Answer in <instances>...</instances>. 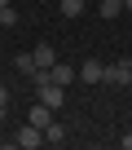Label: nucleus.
<instances>
[{
  "instance_id": "1",
  "label": "nucleus",
  "mask_w": 132,
  "mask_h": 150,
  "mask_svg": "<svg viewBox=\"0 0 132 150\" xmlns=\"http://www.w3.org/2000/svg\"><path fill=\"white\" fill-rule=\"evenodd\" d=\"M31 88H35V97H40L44 106H53V110H62V102H66V88H62V84H53V80H35Z\"/></svg>"
},
{
  "instance_id": "2",
  "label": "nucleus",
  "mask_w": 132,
  "mask_h": 150,
  "mask_svg": "<svg viewBox=\"0 0 132 150\" xmlns=\"http://www.w3.org/2000/svg\"><path fill=\"white\" fill-rule=\"evenodd\" d=\"M106 84H114V88H128V84H132V57L106 62Z\"/></svg>"
},
{
  "instance_id": "3",
  "label": "nucleus",
  "mask_w": 132,
  "mask_h": 150,
  "mask_svg": "<svg viewBox=\"0 0 132 150\" xmlns=\"http://www.w3.org/2000/svg\"><path fill=\"white\" fill-rule=\"evenodd\" d=\"M13 146H18V150H35V146H44V128L22 124V128H18V137H13Z\"/></svg>"
},
{
  "instance_id": "4",
  "label": "nucleus",
  "mask_w": 132,
  "mask_h": 150,
  "mask_svg": "<svg viewBox=\"0 0 132 150\" xmlns=\"http://www.w3.org/2000/svg\"><path fill=\"white\" fill-rule=\"evenodd\" d=\"M79 80L84 84H106V62H97V57L79 62Z\"/></svg>"
},
{
  "instance_id": "5",
  "label": "nucleus",
  "mask_w": 132,
  "mask_h": 150,
  "mask_svg": "<svg viewBox=\"0 0 132 150\" xmlns=\"http://www.w3.org/2000/svg\"><path fill=\"white\" fill-rule=\"evenodd\" d=\"M48 80L66 88V84H75V80H79V66H66V62H53V66H48Z\"/></svg>"
},
{
  "instance_id": "6",
  "label": "nucleus",
  "mask_w": 132,
  "mask_h": 150,
  "mask_svg": "<svg viewBox=\"0 0 132 150\" xmlns=\"http://www.w3.org/2000/svg\"><path fill=\"white\" fill-rule=\"evenodd\" d=\"M31 57H35V71H48V66L57 62V53H53V44H35V49H31Z\"/></svg>"
},
{
  "instance_id": "7",
  "label": "nucleus",
  "mask_w": 132,
  "mask_h": 150,
  "mask_svg": "<svg viewBox=\"0 0 132 150\" xmlns=\"http://www.w3.org/2000/svg\"><path fill=\"white\" fill-rule=\"evenodd\" d=\"M62 141H66V124L62 119H48L44 124V146H62Z\"/></svg>"
},
{
  "instance_id": "8",
  "label": "nucleus",
  "mask_w": 132,
  "mask_h": 150,
  "mask_svg": "<svg viewBox=\"0 0 132 150\" xmlns=\"http://www.w3.org/2000/svg\"><path fill=\"white\" fill-rule=\"evenodd\" d=\"M48 119H53V106H44V102H35V106L27 110V124H35V128H44Z\"/></svg>"
},
{
  "instance_id": "9",
  "label": "nucleus",
  "mask_w": 132,
  "mask_h": 150,
  "mask_svg": "<svg viewBox=\"0 0 132 150\" xmlns=\"http://www.w3.org/2000/svg\"><path fill=\"white\" fill-rule=\"evenodd\" d=\"M13 71L31 80V75H35V57H31V53H18V57H13Z\"/></svg>"
},
{
  "instance_id": "10",
  "label": "nucleus",
  "mask_w": 132,
  "mask_h": 150,
  "mask_svg": "<svg viewBox=\"0 0 132 150\" xmlns=\"http://www.w3.org/2000/svg\"><path fill=\"white\" fill-rule=\"evenodd\" d=\"M97 13H101V18H119V13H123V0H101Z\"/></svg>"
},
{
  "instance_id": "11",
  "label": "nucleus",
  "mask_w": 132,
  "mask_h": 150,
  "mask_svg": "<svg viewBox=\"0 0 132 150\" xmlns=\"http://www.w3.org/2000/svg\"><path fill=\"white\" fill-rule=\"evenodd\" d=\"M84 13V0H62V18H79Z\"/></svg>"
},
{
  "instance_id": "12",
  "label": "nucleus",
  "mask_w": 132,
  "mask_h": 150,
  "mask_svg": "<svg viewBox=\"0 0 132 150\" xmlns=\"http://www.w3.org/2000/svg\"><path fill=\"white\" fill-rule=\"evenodd\" d=\"M0 27H18V9H13V5L0 9Z\"/></svg>"
},
{
  "instance_id": "13",
  "label": "nucleus",
  "mask_w": 132,
  "mask_h": 150,
  "mask_svg": "<svg viewBox=\"0 0 132 150\" xmlns=\"http://www.w3.org/2000/svg\"><path fill=\"white\" fill-rule=\"evenodd\" d=\"M0 106H9V88L5 84H0Z\"/></svg>"
},
{
  "instance_id": "14",
  "label": "nucleus",
  "mask_w": 132,
  "mask_h": 150,
  "mask_svg": "<svg viewBox=\"0 0 132 150\" xmlns=\"http://www.w3.org/2000/svg\"><path fill=\"white\" fill-rule=\"evenodd\" d=\"M119 146H123V150H132V132H128V137H119Z\"/></svg>"
},
{
  "instance_id": "15",
  "label": "nucleus",
  "mask_w": 132,
  "mask_h": 150,
  "mask_svg": "<svg viewBox=\"0 0 132 150\" xmlns=\"http://www.w3.org/2000/svg\"><path fill=\"white\" fill-rule=\"evenodd\" d=\"M5 5H13V0H0V9H5Z\"/></svg>"
},
{
  "instance_id": "16",
  "label": "nucleus",
  "mask_w": 132,
  "mask_h": 150,
  "mask_svg": "<svg viewBox=\"0 0 132 150\" xmlns=\"http://www.w3.org/2000/svg\"><path fill=\"white\" fill-rule=\"evenodd\" d=\"M123 9H132V0H123Z\"/></svg>"
},
{
  "instance_id": "17",
  "label": "nucleus",
  "mask_w": 132,
  "mask_h": 150,
  "mask_svg": "<svg viewBox=\"0 0 132 150\" xmlns=\"http://www.w3.org/2000/svg\"><path fill=\"white\" fill-rule=\"evenodd\" d=\"M0 119H5V106H0Z\"/></svg>"
}]
</instances>
